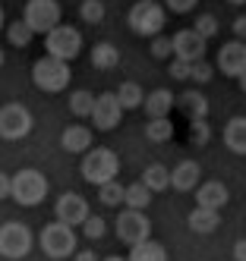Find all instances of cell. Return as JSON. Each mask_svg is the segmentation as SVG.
<instances>
[{"instance_id": "obj_1", "label": "cell", "mask_w": 246, "mask_h": 261, "mask_svg": "<svg viewBox=\"0 0 246 261\" xmlns=\"http://www.w3.org/2000/svg\"><path fill=\"white\" fill-rule=\"evenodd\" d=\"M73 79L70 72V63L60 60V57H51V54H44L41 60H35L32 66V82L38 91H48V95H57V91H63Z\"/></svg>"}, {"instance_id": "obj_2", "label": "cell", "mask_w": 246, "mask_h": 261, "mask_svg": "<svg viewBox=\"0 0 246 261\" xmlns=\"http://www.w3.org/2000/svg\"><path fill=\"white\" fill-rule=\"evenodd\" d=\"M82 179L92 182V186H104V182H114V176L120 173V158L110 151V148H95V151H85L82 154Z\"/></svg>"}, {"instance_id": "obj_3", "label": "cell", "mask_w": 246, "mask_h": 261, "mask_svg": "<svg viewBox=\"0 0 246 261\" xmlns=\"http://www.w3.org/2000/svg\"><path fill=\"white\" fill-rule=\"evenodd\" d=\"M164 22H167V7L158 4V0H136L129 10V29L136 35H142V38L161 35Z\"/></svg>"}, {"instance_id": "obj_4", "label": "cell", "mask_w": 246, "mask_h": 261, "mask_svg": "<svg viewBox=\"0 0 246 261\" xmlns=\"http://www.w3.org/2000/svg\"><path fill=\"white\" fill-rule=\"evenodd\" d=\"M48 195V179L41 170H35V167H26V170L13 173V201L26 204V208H35V204H41Z\"/></svg>"}, {"instance_id": "obj_5", "label": "cell", "mask_w": 246, "mask_h": 261, "mask_svg": "<svg viewBox=\"0 0 246 261\" xmlns=\"http://www.w3.org/2000/svg\"><path fill=\"white\" fill-rule=\"evenodd\" d=\"M38 242H41L44 255H48V258H54V261L76 255V233H73L70 223H63V220L48 223V227L41 230V236H38Z\"/></svg>"}, {"instance_id": "obj_6", "label": "cell", "mask_w": 246, "mask_h": 261, "mask_svg": "<svg viewBox=\"0 0 246 261\" xmlns=\"http://www.w3.org/2000/svg\"><path fill=\"white\" fill-rule=\"evenodd\" d=\"M44 47H48L51 57H60V60L73 63V60L82 54V32L60 22L54 32H48V35H44Z\"/></svg>"}, {"instance_id": "obj_7", "label": "cell", "mask_w": 246, "mask_h": 261, "mask_svg": "<svg viewBox=\"0 0 246 261\" xmlns=\"http://www.w3.org/2000/svg\"><path fill=\"white\" fill-rule=\"evenodd\" d=\"M114 230H117V239L126 242V246H139V242L151 239V220L145 217V211H136V208H126L117 214V223H114Z\"/></svg>"}, {"instance_id": "obj_8", "label": "cell", "mask_w": 246, "mask_h": 261, "mask_svg": "<svg viewBox=\"0 0 246 261\" xmlns=\"http://www.w3.org/2000/svg\"><path fill=\"white\" fill-rule=\"evenodd\" d=\"M60 4L57 0H26V10H23V19L35 29V35H48L60 25Z\"/></svg>"}, {"instance_id": "obj_9", "label": "cell", "mask_w": 246, "mask_h": 261, "mask_svg": "<svg viewBox=\"0 0 246 261\" xmlns=\"http://www.w3.org/2000/svg\"><path fill=\"white\" fill-rule=\"evenodd\" d=\"M32 230L26 227L23 220H7L4 227H0V252L4 258L16 261V258H26L32 252Z\"/></svg>"}, {"instance_id": "obj_10", "label": "cell", "mask_w": 246, "mask_h": 261, "mask_svg": "<svg viewBox=\"0 0 246 261\" xmlns=\"http://www.w3.org/2000/svg\"><path fill=\"white\" fill-rule=\"evenodd\" d=\"M32 114H29V107L26 104H19V101H10L4 104V110H0V136H4L7 142H19V139H26L32 133Z\"/></svg>"}, {"instance_id": "obj_11", "label": "cell", "mask_w": 246, "mask_h": 261, "mask_svg": "<svg viewBox=\"0 0 246 261\" xmlns=\"http://www.w3.org/2000/svg\"><path fill=\"white\" fill-rule=\"evenodd\" d=\"M123 104L117 98V91H101L98 101H95V110H92V123L98 133H110V129H117L120 120H123Z\"/></svg>"}, {"instance_id": "obj_12", "label": "cell", "mask_w": 246, "mask_h": 261, "mask_svg": "<svg viewBox=\"0 0 246 261\" xmlns=\"http://www.w3.org/2000/svg\"><path fill=\"white\" fill-rule=\"evenodd\" d=\"M54 214H57V220L70 223V227H82V223L92 217L88 214V201L79 192H63L54 204Z\"/></svg>"}, {"instance_id": "obj_13", "label": "cell", "mask_w": 246, "mask_h": 261, "mask_svg": "<svg viewBox=\"0 0 246 261\" xmlns=\"http://www.w3.org/2000/svg\"><path fill=\"white\" fill-rule=\"evenodd\" d=\"M205 50H208V38H202L196 29H180L174 35V57L196 63V60H205Z\"/></svg>"}, {"instance_id": "obj_14", "label": "cell", "mask_w": 246, "mask_h": 261, "mask_svg": "<svg viewBox=\"0 0 246 261\" xmlns=\"http://www.w3.org/2000/svg\"><path fill=\"white\" fill-rule=\"evenodd\" d=\"M218 69L224 72V76H231V79H240L243 72H246V41L234 38V41L221 44V50H218Z\"/></svg>"}, {"instance_id": "obj_15", "label": "cell", "mask_w": 246, "mask_h": 261, "mask_svg": "<svg viewBox=\"0 0 246 261\" xmlns=\"http://www.w3.org/2000/svg\"><path fill=\"white\" fill-rule=\"evenodd\" d=\"M202 179V167L196 161H180L174 170H170V189H177V192H189V189H196V186Z\"/></svg>"}, {"instance_id": "obj_16", "label": "cell", "mask_w": 246, "mask_h": 261, "mask_svg": "<svg viewBox=\"0 0 246 261\" xmlns=\"http://www.w3.org/2000/svg\"><path fill=\"white\" fill-rule=\"evenodd\" d=\"M196 201L202 204V208H215L221 211L227 201H231V192H227V186L221 179H205L199 189H196Z\"/></svg>"}, {"instance_id": "obj_17", "label": "cell", "mask_w": 246, "mask_h": 261, "mask_svg": "<svg viewBox=\"0 0 246 261\" xmlns=\"http://www.w3.org/2000/svg\"><path fill=\"white\" fill-rule=\"evenodd\" d=\"M60 148L66 154H85L92 151V129L88 126H66L63 129V136H60Z\"/></svg>"}, {"instance_id": "obj_18", "label": "cell", "mask_w": 246, "mask_h": 261, "mask_svg": "<svg viewBox=\"0 0 246 261\" xmlns=\"http://www.w3.org/2000/svg\"><path fill=\"white\" fill-rule=\"evenodd\" d=\"M177 104V95L170 88H155V91H148V98H145V117L148 120H158V117H170V107Z\"/></svg>"}, {"instance_id": "obj_19", "label": "cell", "mask_w": 246, "mask_h": 261, "mask_svg": "<svg viewBox=\"0 0 246 261\" xmlns=\"http://www.w3.org/2000/svg\"><path fill=\"white\" fill-rule=\"evenodd\" d=\"M186 223H189V230H193V233L208 236V233H215V230L221 227V214H218L215 208H202V204H196V208L189 211Z\"/></svg>"}, {"instance_id": "obj_20", "label": "cell", "mask_w": 246, "mask_h": 261, "mask_svg": "<svg viewBox=\"0 0 246 261\" xmlns=\"http://www.w3.org/2000/svg\"><path fill=\"white\" fill-rule=\"evenodd\" d=\"M177 107L189 120H208V98L202 95V91H196V88L183 91V95L177 98Z\"/></svg>"}, {"instance_id": "obj_21", "label": "cell", "mask_w": 246, "mask_h": 261, "mask_svg": "<svg viewBox=\"0 0 246 261\" xmlns=\"http://www.w3.org/2000/svg\"><path fill=\"white\" fill-rule=\"evenodd\" d=\"M224 145H227V151H234V154H246V117H234V120H227L224 126Z\"/></svg>"}, {"instance_id": "obj_22", "label": "cell", "mask_w": 246, "mask_h": 261, "mask_svg": "<svg viewBox=\"0 0 246 261\" xmlns=\"http://www.w3.org/2000/svg\"><path fill=\"white\" fill-rule=\"evenodd\" d=\"M92 66L101 69V72L117 69V66H120V50L114 47L110 41H98V44L92 47Z\"/></svg>"}, {"instance_id": "obj_23", "label": "cell", "mask_w": 246, "mask_h": 261, "mask_svg": "<svg viewBox=\"0 0 246 261\" xmlns=\"http://www.w3.org/2000/svg\"><path fill=\"white\" fill-rule=\"evenodd\" d=\"M129 261H167V252H164L161 242L145 239V242H139V246L129 249Z\"/></svg>"}, {"instance_id": "obj_24", "label": "cell", "mask_w": 246, "mask_h": 261, "mask_svg": "<svg viewBox=\"0 0 246 261\" xmlns=\"http://www.w3.org/2000/svg\"><path fill=\"white\" fill-rule=\"evenodd\" d=\"M142 182L151 192H164V189H170V170L164 164H148L145 173H142Z\"/></svg>"}, {"instance_id": "obj_25", "label": "cell", "mask_w": 246, "mask_h": 261, "mask_svg": "<svg viewBox=\"0 0 246 261\" xmlns=\"http://www.w3.org/2000/svg\"><path fill=\"white\" fill-rule=\"evenodd\" d=\"M145 139H148V142H155V145L174 139V123H170V117L148 120V123H145Z\"/></svg>"}, {"instance_id": "obj_26", "label": "cell", "mask_w": 246, "mask_h": 261, "mask_svg": "<svg viewBox=\"0 0 246 261\" xmlns=\"http://www.w3.org/2000/svg\"><path fill=\"white\" fill-rule=\"evenodd\" d=\"M32 38H35V29L26 19H16V22L7 25V41H10V47H29Z\"/></svg>"}, {"instance_id": "obj_27", "label": "cell", "mask_w": 246, "mask_h": 261, "mask_svg": "<svg viewBox=\"0 0 246 261\" xmlns=\"http://www.w3.org/2000/svg\"><path fill=\"white\" fill-rule=\"evenodd\" d=\"M117 98H120V104H123V110H139L142 104H145V91L136 85V82H120V88H117Z\"/></svg>"}, {"instance_id": "obj_28", "label": "cell", "mask_w": 246, "mask_h": 261, "mask_svg": "<svg viewBox=\"0 0 246 261\" xmlns=\"http://www.w3.org/2000/svg\"><path fill=\"white\" fill-rule=\"evenodd\" d=\"M95 98L92 91H85V88H79V91H73L70 95V114L73 117H79V120H85V117H92V110H95Z\"/></svg>"}, {"instance_id": "obj_29", "label": "cell", "mask_w": 246, "mask_h": 261, "mask_svg": "<svg viewBox=\"0 0 246 261\" xmlns=\"http://www.w3.org/2000/svg\"><path fill=\"white\" fill-rule=\"evenodd\" d=\"M151 192L148 186L139 179V182H132V186H126V208H136V211H145L148 204H151Z\"/></svg>"}, {"instance_id": "obj_30", "label": "cell", "mask_w": 246, "mask_h": 261, "mask_svg": "<svg viewBox=\"0 0 246 261\" xmlns=\"http://www.w3.org/2000/svg\"><path fill=\"white\" fill-rule=\"evenodd\" d=\"M98 201L107 204V208H117V204H126V186H120L117 179L98 186Z\"/></svg>"}, {"instance_id": "obj_31", "label": "cell", "mask_w": 246, "mask_h": 261, "mask_svg": "<svg viewBox=\"0 0 246 261\" xmlns=\"http://www.w3.org/2000/svg\"><path fill=\"white\" fill-rule=\"evenodd\" d=\"M208 142H212V126H208V120H189V145L205 148Z\"/></svg>"}, {"instance_id": "obj_32", "label": "cell", "mask_w": 246, "mask_h": 261, "mask_svg": "<svg viewBox=\"0 0 246 261\" xmlns=\"http://www.w3.org/2000/svg\"><path fill=\"white\" fill-rule=\"evenodd\" d=\"M104 4L101 0H82V7H79V16H82V22L85 25H98L104 19Z\"/></svg>"}, {"instance_id": "obj_33", "label": "cell", "mask_w": 246, "mask_h": 261, "mask_svg": "<svg viewBox=\"0 0 246 261\" xmlns=\"http://www.w3.org/2000/svg\"><path fill=\"white\" fill-rule=\"evenodd\" d=\"M151 57H155V60H170V57H174V38L155 35V38H151Z\"/></svg>"}, {"instance_id": "obj_34", "label": "cell", "mask_w": 246, "mask_h": 261, "mask_svg": "<svg viewBox=\"0 0 246 261\" xmlns=\"http://www.w3.org/2000/svg\"><path fill=\"white\" fill-rule=\"evenodd\" d=\"M193 29L202 35V38H215V35H218V19H215L212 13H202V16H196V25Z\"/></svg>"}, {"instance_id": "obj_35", "label": "cell", "mask_w": 246, "mask_h": 261, "mask_svg": "<svg viewBox=\"0 0 246 261\" xmlns=\"http://www.w3.org/2000/svg\"><path fill=\"white\" fill-rule=\"evenodd\" d=\"M212 72H215V66L208 63V60H196L193 63V72H189V79L199 82V85H205V82H212Z\"/></svg>"}, {"instance_id": "obj_36", "label": "cell", "mask_w": 246, "mask_h": 261, "mask_svg": "<svg viewBox=\"0 0 246 261\" xmlns=\"http://www.w3.org/2000/svg\"><path fill=\"white\" fill-rule=\"evenodd\" d=\"M189 72H193V63H189V60L170 57V79H180V82H186V79H189Z\"/></svg>"}, {"instance_id": "obj_37", "label": "cell", "mask_w": 246, "mask_h": 261, "mask_svg": "<svg viewBox=\"0 0 246 261\" xmlns=\"http://www.w3.org/2000/svg\"><path fill=\"white\" fill-rule=\"evenodd\" d=\"M104 227H107V223H104V217H98V214H92V217L82 223V230H85L88 239H101V236H104Z\"/></svg>"}, {"instance_id": "obj_38", "label": "cell", "mask_w": 246, "mask_h": 261, "mask_svg": "<svg viewBox=\"0 0 246 261\" xmlns=\"http://www.w3.org/2000/svg\"><path fill=\"white\" fill-rule=\"evenodd\" d=\"M196 4H199V0H164V7H167L170 13H177V16L193 13V10H196Z\"/></svg>"}, {"instance_id": "obj_39", "label": "cell", "mask_w": 246, "mask_h": 261, "mask_svg": "<svg viewBox=\"0 0 246 261\" xmlns=\"http://www.w3.org/2000/svg\"><path fill=\"white\" fill-rule=\"evenodd\" d=\"M231 29H234V35H237L240 41H246V16H237V19H234V25H231Z\"/></svg>"}, {"instance_id": "obj_40", "label": "cell", "mask_w": 246, "mask_h": 261, "mask_svg": "<svg viewBox=\"0 0 246 261\" xmlns=\"http://www.w3.org/2000/svg\"><path fill=\"white\" fill-rule=\"evenodd\" d=\"M234 258L237 261H246V239H237L234 242Z\"/></svg>"}, {"instance_id": "obj_41", "label": "cell", "mask_w": 246, "mask_h": 261, "mask_svg": "<svg viewBox=\"0 0 246 261\" xmlns=\"http://www.w3.org/2000/svg\"><path fill=\"white\" fill-rule=\"evenodd\" d=\"M73 258L76 261H98V255H95V252H76Z\"/></svg>"}, {"instance_id": "obj_42", "label": "cell", "mask_w": 246, "mask_h": 261, "mask_svg": "<svg viewBox=\"0 0 246 261\" xmlns=\"http://www.w3.org/2000/svg\"><path fill=\"white\" fill-rule=\"evenodd\" d=\"M237 82H240V91H243V95H246V72H243V76H240Z\"/></svg>"}, {"instance_id": "obj_43", "label": "cell", "mask_w": 246, "mask_h": 261, "mask_svg": "<svg viewBox=\"0 0 246 261\" xmlns=\"http://www.w3.org/2000/svg\"><path fill=\"white\" fill-rule=\"evenodd\" d=\"M104 261H129V258H120V255H110V258H104Z\"/></svg>"}, {"instance_id": "obj_44", "label": "cell", "mask_w": 246, "mask_h": 261, "mask_svg": "<svg viewBox=\"0 0 246 261\" xmlns=\"http://www.w3.org/2000/svg\"><path fill=\"white\" fill-rule=\"evenodd\" d=\"M227 4H234V7H243V4H246V0H227Z\"/></svg>"}]
</instances>
